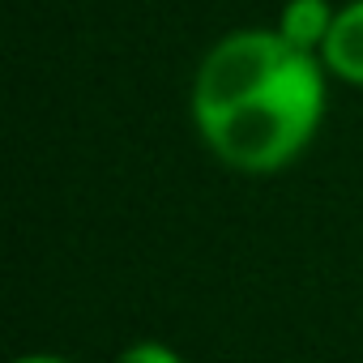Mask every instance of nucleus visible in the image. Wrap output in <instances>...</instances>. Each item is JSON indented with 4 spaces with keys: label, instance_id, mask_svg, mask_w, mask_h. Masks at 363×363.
<instances>
[{
    "label": "nucleus",
    "instance_id": "obj_1",
    "mask_svg": "<svg viewBox=\"0 0 363 363\" xmlns=\"http://www.w3.org/2000/svg\"><path fill=\"white\" fill-rule=\"evenodd\" d=\"M320 107H325L320 65L308 52L291 48L274 82L261 94L244 99L240 107H231L227 116L201 124V137L223 162L240 171H274L291 162L299 145L312 137Z\"/></svg>",
    "mask_w": 363,
    "mask_h": 363
},
{
    "label": "nucleus",
    "instance_id": "obj_2",
    "mask_svg": "<svg viewBox=\"0 0 363 363\" xmlns=\"http://www.w3.org/2000/svg\"><path fill=\"white\" fill-rule=\"evenodd\" d=\"M291 56V43L274 30H240L227 35L197 69L193 82V116L197 128L227 116L231 107H240L244 99L261 94L274 73L282 69V60Z\"/></svg>",
    "mask_w": 363,
    "mask_h": 363
},
{
    "label": "nucleus",
    "instance_id": "obj_3",
    "mask_svg": "<svg viewBox=\"0 0 363 363\" xmlns=\"http://www.w3.org/2000/svg\"><path fill=\"white\" fill-rule=\"evenodd\" d=\"M320 52L333 73L363 86V0H350L342 13H333V26H329Z\"/></svg>",
    "mask_w": 363,
    "mask_h": 363
},
{
    "label": "nucleus",
    "instance_id": "obj_4",
    "mask_svg": "<svg viewBox=\"0 0 363 363\" xmlns=\"http://www.w3.org/2000/svg\"><path fill=\"white\" fill-rule=\"evenodd\" d=\"M333 26V13H329V0H286L282 9V39L299 52H308L312 43H325Z\"/></svg>",
    "mask_w": 363,
    "mask_h": 363
},
{
    "label": "nucleus",
    "instance_id": "obj_5",
    "mask_svg": "<svg viewBox=\"0 0 363 363\" xmlns=\"http://www.w3.org/2000/svg\"><path fill=\"white\" fill-rule=\"evenodd\" d=\"M116 363H179V354L167 350V346H158V342H137V346H128Z\"/></svg>",
    "mask_w": 363,
    "mask_h": 363
},
{
    "label": "nucleus",
    "instance_id": "obj_6",
    "mask_svg": "<svg viewBox=\"0 0 363 363\" xmlns=\"http://www.w3.org/2000/svg\"><path fill=\"white\" fill-rule=\"evenodd\" d=\"M18 363H65V359H52V354H26V359H18Z\"/></svg>",
    "mask_w": 363,
    "mask_h": 363
}]
</instances>
